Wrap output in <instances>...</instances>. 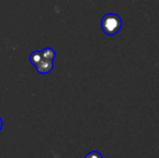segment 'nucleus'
Returning <instances> with one entry per match:
<instances>
[{
  "instance_id": "obj_1",
  "label": "nucleus",
  "mask_w": 159,
  "mask_h": 158,
  "mask_svg": "<svg viewBox=\"0 0 159 158\" xmlns=\"http://www.w3.org/2000/svg\"><path fill=\"white\" fill-rule=\"evenodd\" d=\"M122 27L121 18L114 13H109L103 16L102 20V29L108 35L116 34Z\"/></svg>"
},
{
  "instance_id": "obj_2",
  "label": "nucleus",
  "mask_w": 159,
  "mask_h": 158,
  "mask_svg": "<svg viewBox=\"0 0 159 158\" xmlns=\"http://www.w3.org/2000/svg\"><path fill=\"white\" fill-rule=\"evenodd\" d=\"M37 72L39 74H48L53 69V61H48L42 59L39 63L35 66Z\"/></svg>"
},
{
  "instance_id": "obj_3",
  "label": "nucleus",
  "mask_w": 159,
  "mask_h": 158,
  "mask_svg": "<svg viewBox=\"0 0 159 158\" xmlns=\"http://www.w3.org/2000/svg\"><path fill=\"white\" fill-rule=\"evenodd\" d=\"M41 52V56H42V59L44 60H48V61H53L55 56H56V53L55 51L50 48V47H46L44 48Z\"/></svg>"
},
{
  "instance_id": "obj_4",
  "label": "nucleus",
  "mask_w": 159,
  "mask_h": 158,
  "mask_svg": "<svg viewBox=\"0 0 159 158\" xmlns=\"http://www.w3.org/2000/svg\"><path fill=\"white\" fill-rule=\"evenodd\" d=\"M41 60H42V56H41L40 51H34V52L31 53V55H30V62L33 65L36 66Z\"/></svg>"
},
{
  "instance_id": "obj_5",
  "label": "nucleus",
  "mask_w": 159,
  "mask_h": 158,
  "mask_svg": "<svg viewBox=\"0 0 159 158\" xmlns=\"http://www.w3.org/2000/svg\"><path fill=\"white\" fill-rule=\"evenodd\" d=\"M85 158H103V157H102V156L100 153H98V152H90L89 154H88V155L86 156V157Z\"/></svg>"
},
{
  "instance_id": "obj_6",
  "label": "nucleus",
  "mask_w": 159,
  "mask_h": 158,
  "mask_svg": "<svg viewBox=\"0 0 159 158\" xmlns=\"http://www.w3.org/2000/svg\"><path fill=\"white\" fill-rule=\"evenodd\" d=\"M1 128H2V119L0 117V130H1Z\"/></svg>"
}]
</instances>
